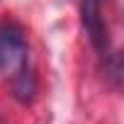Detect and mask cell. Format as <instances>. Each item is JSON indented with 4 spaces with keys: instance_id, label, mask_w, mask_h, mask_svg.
<instances>
[{
    "instance_id": "1",
    "label": "cell",
    "mask_w": 124,
    "mask_h": 124,
    "mask_svg": "<svg viewBox=\"0 0 124 124\" xmlns=\"http://www.w3.org/2000/svg\"><path fill=\"white\" fill-rule=\"evenodd\" d=\"M27 68V39L22 27L3 24L0 27V73L15 78Z\"/></svg>"
},
{
    "instance_id": "2",
    "label": "cell",
    "mask_w": 124,
    "mask_h": 124,
    "mask_svg": "<svg viewBox=\"0 0 124 124\" xmlns=\"http://www.w3.org/2000/svg\"><path fill=\"white\" fill-rule=\"evenodd\" d=\"M83 24L93 39V44L97 46V51L107 49V32L102 24V15H100V0H85L83 5Z\"/></svg>"
},
{
    "instance_id": "3",
    "label": "cell",
    "mask_w": 124,
    "mask_h": 124,
    "mask_svg": "<svg viewBox=\"0 0 124 124\" xmlns=\"http://www.w3.org/2000/svg\"><path fill=\"white\" fill-rule=\"evenodd\" d=\"M12 80H15V83H12L15 97H17V100H22V102H29V100L34 97V93H37V83H34L32 73L24 68V71H22V73H17Z\"/></svg>"
}]
</instances>
